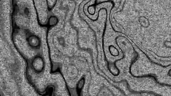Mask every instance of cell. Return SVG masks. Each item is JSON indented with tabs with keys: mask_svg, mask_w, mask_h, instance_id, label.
Segmentation results:
<instances>
[{
	"mask_svg": "<svg viewBox=\"0 0 171 96\" xmlns=\"http://www.w3.org/2000/svg\"><path fill=\"white\" fill-rule=\"evenodd\" d=\"M49 24L50 25H56L57 22V19L55 17H52L50 19Z\"/></svg>",
	"mask_w": 171,
	"mask_h": 96,
	"instance_id": "5",
	"label": "cell"
},
{
	"mask_svg": "<svg viewBox=\"0 0 171 96\" xmlns=\"http://www.w3.org/2000/svg\"><path fill=\"white\" fill-rule=\"evenodd\" d=\"M56 0H47L48 7L49 8H52L55 6Z\"/></svg>",
	"mask_w": 171,
	"mask_h": 96,
	"instance_id": "4",
	"label": "cell"
},
{
	"mask_svg": "<svg viewBox=\"0 0 171 96\" xmlns=\"http://www.w3.org/2000/svg\"><path fill=\"white\" fill-rule=\"evenodd\" d=\"M84 84V80L82 79L80 81V83L79 84L78 88L79 89H81L83 87Z\"/></svg>",
	"mask_w": 171,
	"mask_h": 96,
	"instance_id": "6",
	"label": "cell"
},
{
	"mask_svg": "<svg viewBox=\"0 0 171 96\" xmlns=\"http://www.w3.org/2000/svg\"><path fill=\"white\" fill-rule=\"evenodd\" d=\"M32 65L33 68L38 72L42 71L44 67V62L42 58L40 57L35 58L33 61Z\"/></svg>",
	"mask_w": 171,
	"mask_h": 96,
	"instance_id": "2",
	"label": "cell"
},
{
	"mask_svg": "<svg viewBox=\"0 0 171 96\" xmlns=\"http://www.w3.org/2000/svg\"><path fill=\"white\" fill-rule=\"evenodd\" d=\"M29 42L30 45L33 47H36L39 44V41L37 37L32 36L29 39Z\"/></svg>",
	"mask_w": 171,
	"mask_h": 96,
	"instance_id": "3",
	"label": "cell"
},
{
	"mask_svg": "<svg viewBox=\"0 0 171 96\" xmlns=\"http://www.w3.org/2000/svg\"><path fill=\"white\" fill-rule=\"evenodd\" d=\"M33 3L40 23L46 24L48 20L49 8L47 0H33Z\"/></svg>",
	"mask_w": 171,
	"mask_h": 96,
	"instance_id": "1",
	"label": "cell"
}]
</instances>
